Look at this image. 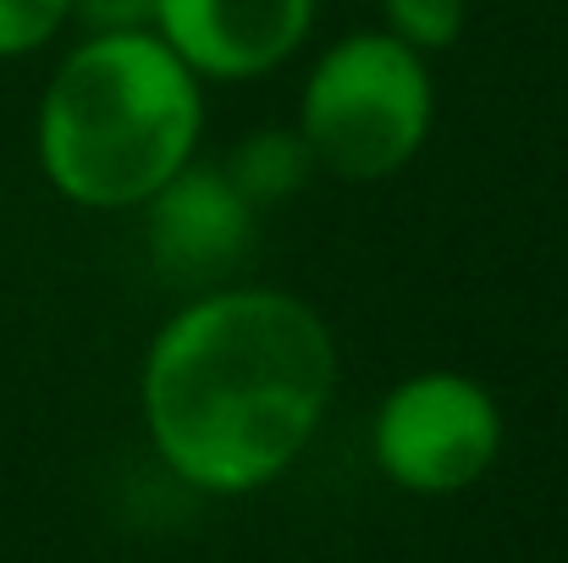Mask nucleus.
I'll return each instance as SVG.
<instances>
[{
	"instance_id": "8",
	"label": "nucleus",
	"mask_w": 568,
	"mask_h": 563,
	"mask_svg": "<svg viewBox=\"0 0 568 563\" xmlns=\"http://www.w3.org/2000/svg\"><path fill=\"white\" fill-rule=\"evenodd\" d=\"M381 28L419 56H442L469 28V0H381Z\"/></svg>"
},
{
	"instance_id": "1",
	"label": "nucleus",
	"mask_w": 568,
	"mask_h": 563,
	"mask_svg": "<svg viewBox=\"0 0 568 563\" xmlns=\"http://www.w3.org/2000/svg\"><path fill=\"white\" fill-rule=\"evenodd\" d=\"M343 381L326 315L265 282H215L178 304L139 365L155 459L193 492L248 497L315 442Z\"/></svg>"
},
{
	"instance_id": "6",
	"label": "nucleus",
	"mask_w": 568,
	"mask_h": 563,
	"mask_svg": "<svg viewBox=\"0 0 568 563\" xmlns=\"http://www.w3.org/2000/svg\"><path fill=\"white\" fill-rule=\"evenodd\" d=\"M260 210L226 178L221 161L193 155L178 178L144 199V249L166 282L215 288L254 249Z\"/></svg>"
},
{
	"instance_id": "9",
	"label": "nucleus",
	"mask_w": 568,
	"mask_h": 563,
	"mask_svg": "<svg viewBox=\"0 0 568 563\" xmlns=\"http://www.w3.org/2000/svg\"><path fill=\"white\" fill-rule=\"evenodd\" d=\"M72 28V0H0V61L39 56Z\"/></svg>"
},
{
	"instance_id": "5",
	"label": "nucleus",
	"mask_w": 568,
	"mask_h": 563,
	"mask_svg": "<svg viewBox=\"0 0 568 563\" xmlns=\"http://www.w3.org/2000/svg\"><path fill=\"white\" fill-rule=\"evenodd\" d=\"M321 0H155V33L204 83L282 72L315 33Z\"/></svg>"
},
{
	"instance_id": "3",
	"label": "nucleus",
	"mask_w": 568,
	"mask_h": 563,
	"mask_svg": "<svg viewBox=\"0 0 568 563\" xmlns=\"http://www.w3.org/2000/svg\"><path fill=\"white\" fill-rule=\"evenodd\" d=\"M315 155V172L337 183H386L419 161L436 128L430 56L408 50L386 28L332 39L298 89L293 122Z\"/></svg>"
},
{
	"instance_id": "4",
	"label": "nucleus",
	"mask_w": 568,
	"mask_h": 563,
	"mask_svg": "<svg viewBox=\"0 0 568 563\" xmlns=\"http://www.w3.org/2000/svg\"><path fill=\"white\" fill-rule=\"evenodd\" d=\"M503 453V403L469 371H414L376 403L371 459L414 497L469 492Z\"/></svg>"
},
{
	"instance_id": "7",
	"label": "nucleus",
	"mask_w": 568,
	"mask_h": 563,
	"mask_svg": "<svg viewBox=\"0 0 568 563\" xmlns=\"http://www.w3.org/2000/svg\"><path fill=\"white\" fill-rule=\"evenodd\" d=\"M221 167H226L232 183L243 188V199H248L254 210H271V204L293 199L298 188H310V178H315V155H310L304 133H298V128H282V122L243 133V139L221 155Z\"/></svg>"
},
{
	"instance_id": "10",
	"label": "nucleus",
	"mask_w": 568,
	"mask_h": 563,
	"mask_svg": "<svg viewBox=\"0 0 568 563\" xmlns=\"http://www.w3.org/2000/svg\"><path fill=\"white\" fill-rule=\"evenodd\" d=\"M78 33H144L155 28V0H72Z\"/></svg>"
},
{
	"instance_id": "2",
	"label": "nucleus",
	"mask_w": 568,
	"mask_h": 563,
	"mask_svg": "<svg viewBox=\"0 0 568 563\" xmlns=\"http://www.w3.org/2000/svg\"><path fill=\"white\" fill-rule=\"evenodd\" d=\"M204 139V78L155 33H78L33 105L44 183L78 210L122 215L178 178Z\"/></svg>"
}]
</instances>
